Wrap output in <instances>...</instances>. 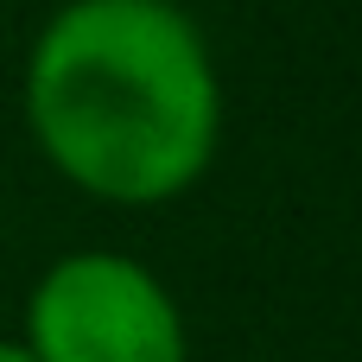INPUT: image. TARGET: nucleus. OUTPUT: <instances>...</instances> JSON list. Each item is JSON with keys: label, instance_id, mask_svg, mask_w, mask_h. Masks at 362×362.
Returning a JSON list of instances; mask_svg holds the SVG:
<instances>
[{"label": "nucleus", "instance_id": "nucleus-1", "mask_svg": "<svg viewBox=\"0 0 362 362\" xmlns=\"http://www.w3.org/2000/svg\"><path fill=\"white\" fill-rule=\"evenodd\" d=\"M25 127L83 197L153 210L210 172L223 83L185 6L70 0L25 57Z\"/></svg>", "mask_w": 362, "mask_h": 362}, {"label": "nucleus", "instance_id": "nucleus-4", "mask_svg": "<svg viewBox=\"0 0 362 362\" xmlns=\"http://www.w3.org/2000/svg\"><path fill=\"white\" fill-rule=\"evenodd\" d=\"M172 6H178V0H172Z\"/></svg>", "mask_w": 362, "mask_h": 362}, {"label": "nucleus", "instance_id": "nucleus-2", "mask_svg": "<svg viewBox=\"0 0 362 362\" xmlns=\"http://www.w3.org/2000/svg\"><path fill=\"white\" fill-rule=\"evenodd\" d=\"M19 344L32 362H191V331L172 286L115 248L57 255L25 299Z\"/></svg>", "mask_w": 362, "mask_h": 362}, {"label": "nucleus", "instance_id": "nucleus-3", "mask_svg": "<svg viewBox=\"0 0 362 362\" xmlns=\"http://www.w3.org/2000/svg\"><path fill=\"white\" fill-rule=\"evenodd\" d=\"M0 362H32V350H25L19 337H0Z\"/></svg>", "mask_w": 362, "mask_h": 362}]
</instances>
